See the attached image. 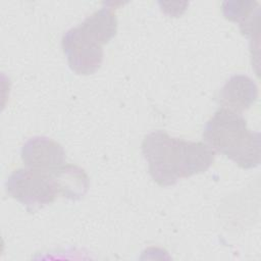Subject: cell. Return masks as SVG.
<instances>
[{
	"label": "cell",
	"instance_id": "cell-8",
	"mask_svg": "<svg viewBox=\"0 0 261 261\" xmlns=\"http://www.w3.org/2000/svg\"><path fill=\"white\" fill-rule=\"evenodd\" d=\"M222 13L228 20L239 23L243 35L250 37L259 32L260 6L257 1L252 0H226L221 5Z\"/></svg>",
	"mask_w": 261,
	"mask_h": 261
},
{
	"label": "cell",
	"instance_id": "cell-9",
	"mask_svg": "<svg viewBox=\"0 0 261 261\" xmlns=\"http://www.w3.org/2000/svg\"><path fill=\"white\" fill-rule=\"evenodd\" d=\"M50 171L57 182L59 195L62 197L75 201L82 199L88 192L89 176L83 168L72 164H63Z\"/></svg>",
	"mask_w": 261,
	"mask_h": 261
},
{
	"label": "cell",
	"instance_id": "cell-7",
	"mask_svg": "<svg viewBox=\"0 0 261 261\" xmlns=\"http://www.w3.org/2000/svg\"><path fill=\"white\" fill-rule=\"evenodd\" d=\"M77 28L90 40L100 45L107 44L117 31V19L113 7L105 3V6L87 16Z\"/></svg>",
	"mask_w": 261,
	"mask_h": 261
},
{
	"label": "cell",
	"instance_id": "cell-6",
	"mask_svg": "<svg viewBox=\"0 0 261 261\" xmlns=\"http://www.w3.org/2000/svg\"><path fill=\"white\" fill-rule=\"evenodd\" d=\"M258 88L255 82L245 74H233L219 92L220 108L242 113L249 109L257 100Z\"/></svg>",
	"mask_w": 261,
	"mask_h": 261
},
{
	"label": "cell",
	"instance_id": "cell-5",
	"mask_svg": "<svg viewBox=\"0 0 261 261\" xmlns=\"http://www.w3.org/2000/svg\"><path fill=\"white\" fill-rule=\"evenodd\" d=\"M21 160L29 168L48 171L64 164L65 151L56 141L43 136H35L22 145Z\"/></svg>",
	"mask_w": 261,
	"mask_h": 261
},
{
	"label": "cell",
	"instance_id": "cell-4",
	"mask_svg": "<svg viewBox=\"0 0 261 261\" xmlns=\"http://www.w3.org/2000/svg\"><path fill=\"white\" fill-rule=\"evenodd\" d=\"M61 47L69 67L77 74L95 73L102 65L104 57L102 46L83 35L77 27L63 33Z\"/></svg>",
	"mask_w": 261,
	"mask_h": 261
},
{
	"label": "cell",
	"instance_id": "cell-3",
	"mask_svg": "<svg viewBox=\"0 0 261 261\" xmlns=\"http://www.w3.org/2000/svg\"><path fill=\"white\" fill-rule=\"evenodd\" d=\"M5 189L31 213L51 204L59 195L57 182L50 170L29 167L13 170L6 179Z\"/></svg>",
	"mask_w": 261,
	"mask_h": 261
},
{
	"label": "cell",
	"instance_id": "cell-1",
	"mask_svg": "<svg viewBox=\"0 0 261 261\" xmlns=\"http://www.w3.org/2000/svg\"><path fill=\"white\" fill-rule=\"evenodd\" d=\"M141 147L149 174L161 187L206 171L215 158L208 144L173 138L160 129L146 135Z\"/></svg>",
	"mask_w": 261,
	"mask_h": 261
},
{
	"label": "cell",
	"instance_id": "cell-2",
	"mask_svg": "<svg viewBox=\"0 0 261 261\" xmlns=\"http://www.w3.org/2000/svg\"><path fill=\"white\" fill-rule=\"evenodd\" d=\"M203 139L244 169L257 167L261 160V135L247 127L241 113L219 108L206 122Z\"/></svg>",
	"mask_w": 261,
	"mask_h": 261
}]
</instances>
